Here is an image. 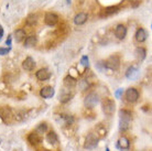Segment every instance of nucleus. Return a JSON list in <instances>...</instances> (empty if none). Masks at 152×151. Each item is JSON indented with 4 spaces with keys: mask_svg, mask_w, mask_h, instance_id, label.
Listing matches in <instances>:
<instances>
[{
    "mask_svg": "<svg viewBox=\"0 0 152 151\" xmlns=\"http://www.w3.org/2000/svg\"><path fill=\"white\" fill-rule=\"evenodd\" d=\"M119 128L120 130H127L129 128L130 121L132 119V115L129 110L127 109H120L119 110Z\"/></svg>",
    "mask_w": 152,
    "mask_h": 151,
    "instance_id": "obj_1",
    "label": "nucleus"
},
{
    "mask_svg": "<svg viewBox=\"0 0 152 151\" xmlns=\"http://www.w3.org/2000/svg\"><path fill=\"white\" fill-rule=\"evenodd\" d=\"M102 106H103V111L106 114V115H108V116H111V115L115 113L116 104H115V102L113 100V99L105 98L103 100Z\"/></svg>",
    "mask_w": 152,
    "mask_h": 151,
    "instance_id": "obj_2",
    "label": "nucleus"
},
{
    "mask_svg": "<svg viewBox=\"0 0 152 151\" xmlns=\"http://www.w3.org/2000/svg\"><path fill=\"white\" fill-rule=\"evenodd\" d=\"M99 102V97L98 95L95 94V93H91V94H88L85 99H84V105L85 107H87V108H93L95 105H97Z\"/></svg>",
    "mask_w": 152,
    "mask_h": 151,
    "instance_id": "obj_3",
    "label": "nucleus"
},
{
    "mask_svg": "<svg viewBox=\"0 0 152 151\" xmlns=\"http://www.w3.org/2000/svg\"><path fill=\"white\" fill-rule=\"evenodd\" d=\"M0 117L1 119L4 121V122H10L13 118V114H12V110L10 107L8 106H4L0 108Z\"/></svg>",
    "mask_w": 152,
    "mask_h": 151,
    "instance_id": "obj_4",
    "label": "nucleus"
},
{
    "mask_svg": "<svg viewBox=\"0 0 152 151\" xmlns=\"http://www.w3.org/2000/svg\"><path fill=\"white\" fill-rule=\"evenodd\" d=\"M98 144V137L95 133H88L86 137V141H85V148L86 149H94Z\"/></svg>",
    "mask_w": 152,
    "mask_h": 151,
    "instance_id": "obj_5",
    "label": "nucleus"
},
{
    "mask_svg": "<svg viewBox=\"0 0 152 151\" xmlns=\"http://www.w3.org/2000/svg\"><path fill=\"white\" fill-rule=\"evenodd\" d=\"M125 96H126V99L129 103H134L137 102L138 98H139V93H138V91L134 87H130V88H128L126 91Z\"/></svg>",
    "mask_w": 152,
    "mask_h": 151,
    "instance_id": "obj_6",
    "label": "nucleus"
},
{
    "mask_svg": "<svg viewBox=\"0 0 152 151\" xmlns=\"http://www.w3.org/2000/svg\"><path fill=\"white\" fill-rule=\"evenodd\" d=\"M119 65H120V59L118 55H113L105 62V66L111 68V70H117Z\"/></svg>",
    "mask_w": 152,
    "mask_h": 151,
    "instance_id": "obj_7",
    "label": "nucleus"
},
{
    "mask_svg": "<svg viewBox=\"0 0 152 151\" xmlns=\"http://www.w3.org/2000/svg\"><path fill=\"white\" fill-rule=\"evenodd\" d=\"M44 22L48 26H53L58 22V17H57V15L53 13V12H46L45 15H44Z\"/></svg>",
    "mask_w": 152,
    "mask_h": 151,
    "instance_id": "obj_8",
    "label": "nucleus"
},
{
    "mask_svg": "<svg viewBox=\"0 0 152 151\" xmlns=\"http://www.w3.org/2000/svg\"><path fill=\"white\" fill-rule=\"evenodd\" d=\"M115 35L119 40H124L127 35V28L124 24H118L116 26V30H115Z\"/></svg>",
    "mask_w": 152,
    "mask_h": 151,
    "instance_id": "obj_9",
    "label": "nucleus"
},
{
    "mask_svg": "<svg viewBox=\"0 0 152 151\" xmlns=\"http://www.w3.org/2000/svg\"><path fill=\"white\" fill-rule=\"evenodd\" d=\"M37 78L39 81H48V79L51 77V73L48 68H41V70H39L38 72H37Z\"/></svg>",
    "mask_w": 152,
    "mask_h": 151,
    "instance_id": "obj_10",
    "label": "nucleus"
},
{
    "mask_svg": "<svg viewBox=\"0 0 152 151\" xmlns=\"http://www.w3.org/2000/svg\"><path fill=\"white\" fill-rule=\"evenodd\" d=\"M87 19L88 17L85 12H80V13H77L74 17V23H75L76 26H82V24H84L87 21Z\"/></svg>",
    "mask_w": 152,
    "mask_h": 151,
    "instance_id": "obj_11",
    "label": "nucleus"
},
{
    "mask_svg": "<svg viewBox=\"0 0 152 151\" xmlns=\"http://www.w3.org/2000/svg\"><path fill=\"white\" fill-rule=\"evenodd\" d=\"M40 95H41L43 98H51V97L54 96V88L51 86L43 87L41 91H40Z\"/></svg>",
    "mask_w": 152,
    "mask_h": 151,
    "instance_id": "obj_12",
    "label": "nucleus"
},
{
    "mask_svg": "<svg viewBox=\"0 0 152 151\" xmlns=\"http://www.w3.org/2000/svg\"><path fill=\"white\" fill-rule=\"evenodd\" d=\"M147 37H148V34H147V31L145 29H142V28H139L134 34V38L137 40L139 43H142V42H145L147 40Z\"/></svg>",
    "mask_w": 152,
    "mask_h": 151,
    "instance_id": "obj_13",
    "label": "nucleus"
},
{
    "mask_svg": "<svg viewBox=\"0 0 152 151\" xmlns=\"http://www.w3.org/2000/svg\"><path fill=\"white\" fill-rule=\"evenodd\" d=\"M28 141L30 142L32 146H37V144H40V141H41V137L39 135L38 132H30L29 133V136H28Z\"/></svg>",
    "mask_w": 152,
    "mask_h": 151,
    "instance_id": "obj_14",
    "label": "nucleus"
},
{
    "mask_svg": "<svg viewBox=\"0 0 152 151\" xmlns=\"http://www.w3.org/2000/svg\"><path fill=\"white\" fill-rule=\"evenodd\" d=\"M35 66V62L34 60L32 59V57H27L26 60L23 61V63H22V67L26 70V71H32L33 68H34Z\"/></svg>",
    "mask_w": 152,
    "mask_h": 151,
    "instance_id": "obj_15",
    "label": "nucleus"
},
{
    "mask_svg": "<svg viewBox=\"0 0 152 151\" xmlns=\"http://www.w3.org/2000/svg\"><path fill=\"white\" fill-rule=\"evenodd\" d=\"M37 43H38V38H37L35 35H30V37H28V38L26 39L24 46H26V48H32V46H34Z\"/></svg>",
    "mask_w": 152,
    "mask_h": 151,
    "instance_id": "obj_16",
    "label": "nucleus"
},
{
    "mask_svg": "<svg viewBox=\"0 0 152 151\" xmlns=\"http://www.w3.org/2000/svg\"><path fill=\"white\" fill-rule=\"evenodd\" d=\"M134 54H136V57H137L138 60L143 61L145 59V56H147V51H145V48H140V46H139V48L136 49Z\"/></svg>",
    "mask_w": 152,
    "mask_h": 151,
    "instance_id": "obj_17",
    "label": "nucleus"
},
{
    "mask_svg": "<svg viewBox=\"0 0 152 151\" xmlns=\"http://www.w3.org/2000/svg\"><path fill=\"white\" fill-rule=\"evenodd\" d=\"M77 84V81H76L75 77H73L72 75H67L64 78V85L66 87H74Z\"/></svg>",
    "mask_w": 152,
    "mask_h": 151,
    "instance_id": "obj_18",
    "label": "nucleus"
},
{
    "mask_svg": "<svg viewBox=\"0 0 152 151\" xmlns=\"http://www.w3.org/2000/svg\"><path fill=\"white\" fill-rule=\"evenodd\" d=\"M126 76H127L128 78H130V79L136 78V77L138 76V70H137V67H134V66H131V67L128 68V70H127V72H126Z\"/></svg>",
    "mask_w": 152,
    "mask_h": 151,
    "instance_id": "obj_19",
    "label": "nucleus"
},
{
    "mask_svg": "<svg viewBox=\"0 0 152 151\" xmlns=\"http://www.w3.org/2000/svg\"><path fill=\"white\" fill-rule=\"evenodd\" d=\"M46 140L48 142L51 144H56L57 141H58V138H57V135L54 131H50L46 136Z\"/></svg>",
    "mask_w": 152,
    "mask_h": 151,
    "instance_id": "obj_20",
    "label": "nucleus"
},
{
    "mask_svg": "<svg viewBox=\"0 0 152 151\" xmlns=\"http://www.w3.org/2000/svg\"><path fill=\"white\" fill-rule=\"evenodd\" d=\"M118 146L121 148V149H129L130 147V142L128 138L126 137H120L119 140H118Z\"/></svg>",
    "mask_w": 152,
    "mask_h": 151,
    "instance_id": "obj_21",
    "label": "nucleus"
},
{
    "mask_svg": "<svg viewBox=\"0 0 152 151\" xmlns=\"http://www.w3.org/2000/svg\"><path fill=\"white\" fill-rule=\"evenodd\" d=\"M24 38H26V31L23 29H18L15 31V40L17 42H21Z\"/></svg>",
    "mask_w": 152,
    "mask_h": 151,
    "instance_id": "obj_22",
    "label": "nucleus"
},
{
    "mask_svg": "<svg viewBox=\"0 0 152 151\" xmlns=\"http://www.w3.org/2000/svg\"><path fill=\"white\" fill-rule=\"evenodd\" d=\"M118 10H119V7H118V6H111V7H108V8H106V9H104L103 15H113V13H116Z\"/></svg>",
    "mask_w": 152,
    "mask_h": 151,
    "instance_id": "obj_23",
    "label": "nucleus"
},
{
    "mask_svg": "<svg viewBox=\"0 0 152 151\" xmlns=\"http://www.w3.org/2000/svg\"><path fill=\"white\" fill-rule=\"evenodd\" d=\"M46 130H48V125H46L45 122H42V124H40V125L38 126L35 132H38L39 135H42V133H45Z\"/></svg>",
    "mask_w": 152,
    "mask_h": 151,
    "instance_id": "obj_24",
    "label": "nucleus"
},
{
    "mask_svg": "<svg viewBox=\"0 0 152 151\" xmlns=\"http://www.w3.org/2000/svg\"><path fill=\"white\" fill-rule=\"evenodd\" d=\"M37 22H38V15H30L27 18V23L30 26H34Z\"/></svg>",
    "mask_w": 152,
    "mask_h": 151,
    "instance_id": "obj_25",
    "label": "nucleus"
},
{
    "mask_svg": "<svg viewBox=\"0 0 152 151\" xmlns=\"http://www.w3.org/2000/svg\"><path fill=\"white\" fill-rule=\"evenodd\" d=\"M78 87H80V91H86L89 88V83H88L86 79H82L78 82Z\"/></svg>",
    "mask_w": 152,
    "mask_h": 151,
    "instance_id": "obj_26",
    "label": "nucleus"
},
{
    "mask_svg": "<svg viewBox=\"0 0 152 151\" xmlns=\"http://www.w3.org/2000/svg\"><path fill=\"white\" fill-rule=\"evenodd\" d=\"M71 98H72V95L71 94H63V95L60 96V102L63 103V104H65V103L69 102Z\"/></svg>",
    "mask_w": 152,
    "mask_h": 151,
    "instance_id": "obj_27",
    "label": "nucleus"
},
{
    "mask_svg": "<svg viewBox=\"0 0 152 151\" xmlns=\"http://www.w3.org/2000/svg\"><path fill=\"white\" fill-rule=\"evenodd\" d=\"M89 60H88V56L87 55H84V56H82V59H80V64L83 65V66H86L87 67L88 65H89Z\"/></svg>",
    "mask_w": 152,
    "mask_h": 151,
    "instance_id": "obj_28",
    "label": "nucleus"
},
{
    "mask_svg": "<svg viewBox=\"0 0 152 151\" xmlns=\"http://www.w3.org/2000/svg\"><path fill=\"white\" fill-rule=\"evenodd\" d=\"M10 52V48H0V55H6Z\"/></svg>",
    "mask_w": 152,
    "mask_h": 151,
    "instance_id": "obj_29",
    "label": "nucleus"
},
{
    "mask_svg": "<svg viewBox=\"0 0 152 151\" xmlns=\"http://www.w3.org/2000/svg\"><path fill=\"white\" fill-rule=\"evenodd\" d=\"M6 45H8V46L11 45V35H9V37H8L7 41H6Z\"/></svg>",
    "mask_w": 152,
    "mask_h": 151,
    "instance_id": "obj_30",
    "label": "nucleus"
},
{
    "mask_svg": "<svg viewBox=\"0 0 152 151\" xmlns=\"http://www.w3.org/2000/svg\"><path fill=\"white\" fill-rule=\"evenodd\" d=\"M2 37H4V29H2V26H0V41H1Z\"/></svg>",
    "mask_w": 152,
    "mask_h": 151,
    "instance_id": "obj_31",
    "label": "nucleus"
},
{
    "mask_svg": "<svg viewBox=\"0 0 152 151\" xmlns=\"http://www.w3.org/2000/svg\"><path fill=\"white\" fill-rule=\"evenodd\" d=\"M121 93H122V89H118V91L116 92V96H117V97H119V96L121 95Z\"/></svg>",
    "mask_w": 152,
    "mask_h": 151,
    "instance_id": "obj_32",
    "label": "nucleus"
},
{
    "mask_svg": "<svg viewBox=\"0 0 152 151\" xmlns=\"http://www.w3.org/2000/svg\"><path fill=\"white\" fill-rule=\"evenodd\" d=\"M66 2H67V4H71V0H66Z\"/></svg>",
    "mask_w": 152,
    "mask_h": 151,
    "instance_id": "obj_33",
    "label": "nucleus"
},
{
    "mask_svg": "<svg viewBox=\"0 0 152 151\" xmlns=\"http://www.w3.org/2000/svg\"><path fill=\"white\" fill-rule=\"evenodd\" d=\"M106 151H109V149H108V148H107V149H106Z\"/></svg>",
    "mask_w": 152,
    "mask_h": 151,
    "instance_id": "obj_34",
    "label": "nucleus"
},
{
    "mask_svg": "<svg viewBox=\"0 0 152 151\" xmlns=\"http://www.w3.org/2000/svg\"><path fill=\"white\" fill-rule=\"evenodd\" d=\"M44 151H51V150H44Z\"/></svg>",
    "mask_w": 152,
    "mask_h": 151,
    "instance_id": "obj_35",
    "label": "nucleus"
}]
</instances>
